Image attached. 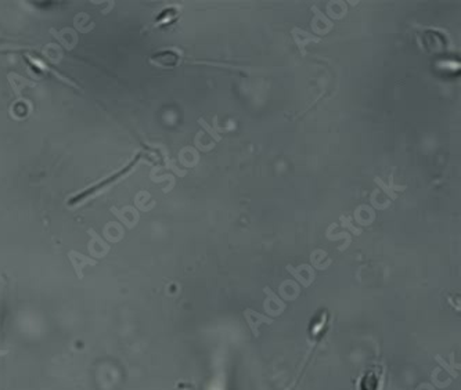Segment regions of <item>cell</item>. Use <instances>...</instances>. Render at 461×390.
I'll return each mask as SVG.
<instances>
[{
	"label": "cell",
	"mask_w": 461,
	"mask_h": 390,
	"mask_svg": "<svg viewBox=\"0 0 461 390\" xmlns=\"http://www.w3.org/2000/svg\"><path fill=\"white\" fill-rule=\"evenodd\" d=\"M435 360L439 362V365H440V367L444 368V371H446V372H449V375L451 376V378H458V372H457V371H455L454 368L451 367L450 364H447V362L444 361L443 357L436 354V356H435Z\"/></svg>",
	"instance_id": "cell-2"
},
{
	"label": "cell",
	"mask_w": 461,
	"mask_h": 390,
	"mask_svg": "<svg viewBox=\"0 0 461 390\" xmlns=\"http://www.w3.org/2000/svg\"><path fill=\"white\" fill-rule=\"evenodd\" d=\"M198 122H200V123H201V125H202V126H204V127H205V129H207V130H208V132H209V133H211V134H212V136H214V137H215V138H216V140H220V137H219V136H218V134H216V133H215V132H214V129H212V127H209V126H208V125H207V123H205V122H204V121H202V119H200V121H198Z\"/></svg>",
	"instance_id": "cell-4"
},
{
	"label": "cell",
	"mask_w": 461,
	"mask_h": 390,
	"mask_svg": "<svg viewBox=\"0 0 461 390\" xmlns=\"http://www.w3.org/2000/svg\"><path fill=\"white\" fill-rule=\"evenodd\" d=\"M265 293L267 295V296H269V300H273V302H274V303H276L277 306L280 307V310H281V311H284V310H285V303H284L281 299L277 296L276 293H273V291H271L270 288L266 287L265 288Z\"/></svg>",
	"instance_id": "cell-3"
},
{
	"label": "cell",
	"mask_w": 461,
	"mask_h": 390,
	"mask_svg": "<svg viewBox=\"0 0 461 390\" xmlns=\"http://www.w3.org/2000/svg\"><path fill=\"white\" fill-rule=\"evenodd\" d=\"M244 317H245V321H247L248 327L251 329V332L254 335L255 338L259 336V327L260 324H273V320L269 317L262 316L259 313H255L254 310L247 309L244 311Z\"/></svg>",
	"instance_id": "cell-1"
}]
</instances>
